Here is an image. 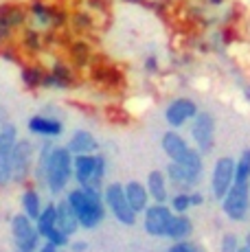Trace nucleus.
Segmentation results:
<instances>
[{
  "label": "nucleus",
  "instance_id": "nucleus-33",
  "mask_svg": "<svg viewBox=\"0 0 250 252\" xmlns=\"http://www.w3.org/2000/svg\"><path fill=\"white\" fill-rule=\"evenodd\" d=\"M84 250H86L84 244H75V252H84Z\"/></svg>",
  "mask_w": 250,
  "mask_h": 252
},
{
  "label": "nucleus",
  "instance_id": "nucleus-23",
  "mask_svg": "<svg viewBox=\"0 0 250 252\" xmlns=\"http://www.w3.org/2000/svg\"><path fill=\"white\" fill-rule=\"evenodd\" d=\"M233 182H250V149H246L235 164Z\"/></svg>",
  "mask_w": 250,
  "mask_h": 252
},
{
  "label": "nucleus",
  "instance_id": "nucleus-31",
  "mask_svg": "<svg viewBox=\"0 0 250 252\" xmlns=\"http://www.w3.org/2000/svg\"><path fill=\"white\" fill-rule=\"evenodd\" d=\"M202 202H204V197H202L200 193H193V195H189V204L191 206H200Z\"/></svg>",
  "mask_w": 250,
  "mask_h": 252
},
{
  "label": "nucleus",
  "instance_id": "nucleus-2",
  "mask_svg": "<svg viewBox=\"0 0 250 252\" xmlns=\"http://www.w3.org/2000/svg\"><path fill=\"white\" fill-rule=\"evenodd\" d=\"M70 171H73V158H70L68 149H64V147L51 149L49 160H46V167H44V176L53 193H60L66 187Z\"/></svg>",
  "mask_w": 250,
  "mask_h": 252
},
{
  "label": "nucleus",
  "instance_id": "nucleus-28",
  "mask_svg": "<svg viewBox=\"0 0 250 252\" xmlns=\"http://www.w3.org/2000/svg\"><path fill=\"white\" fill-rule=\"evenodd\" d=\"M222 252H237V237L226 235L222 241Z\"/></svg>",
  "mask_w": 250,
  "mask_h": 252
},
{
  "label": "nucleus",
  "instance_id": "nucleus-16",
  "mask_svg": "<svg viewBox=\"0 0 250 252\" xmlns=\"http://www.w3.org/2000/svg\"><path fill=\"white\" fill-rule=\"evenodd\" d=\"M29 129L40 136H57L62 134V123L55 119H46V116H33L29 121Z\"/></svg>",
  "mask_w": 250,
  "mask_h": 252
},
{
  "label": "nucleus",
  "instance_id": "nucleus-5",
  "mask_svg": "<svg viewBox=\"0 0 250 252\" xmlns=\"http://www.w3.org/2000/svg\"><path fill=\"white\" fill-rule=\"evenodd\" d=\"M31 158H33V152H31V143L27 140H18L13 145L11 154H9V169H11V180H25L27 173H29V167H31Z\"/></svg>",
  "mask_w": 250,
  "mask_h": 252
},
{
  "label": "nucleus",
  "instance_id": "nucleus-12",
  "mask_svg": "<svg viewBox=\"0 0 250 252\" xmlns=\"http://www.w3.org/2000/svg\"><path fill=\"white\" fill-rule=\"evenodd\" d=\"M25 13L20 7H11V4H2L0 7V40H7L11 29L22 22Z\"/></svg>",
  "mask_w": 250,
  "mask_h": 252
},
{
  "label": "nucleus",
  "instance_id": "nucleus-29",
  "mask_svg": "<svg viewBox=\"0 0 250 252\" xmlns=\"http://www.w3.org/2000/svg\"><path fill=\"white\" fill-rule=\"evenodd\" d=\"M189 206H191L189 204V195H176L174 197V208L178 213H185Z\"/></svg>",
  "mask_w": 250,
  "mask_h": 252
},
{
  "label": "nucleus",
  "instance_id": "nucleus-36",
  "mask_svg": "<svg viewBox=\"0 0 250 252\" xmlns=\"http://www.w3.org/2000/svg\"><path fill=\"white\" fill-rule=\"evenodd\" d=\"M211 2H222V0H211Z\"/></svg>",
  "mask_w": 250,
  "mask_h": 252
},
{
  "label": "nucleus",
  "instance_id": "nucleus-19",
  "mask_svg": "<svg viewBox=\"0 0 250 252\" xmlns=\"http://www.w3.org/2000/svg\"><path fill=\"white\" fill-rule=\"evenodd\" d=\"M167 237L171 239H185V237L191 235V220L187 215H178V217H171L169 226H167Z\"/></svg>",
  "mask_w": 250,
  "mask_h": 252
},
{
  "label": "nucleus",
  "instance_id": "nucleus-13",
  "mask_svg": "<svg viewBox=\"0 0 250 252\" xmlns=\"http://www.w3.org/2000/svg\"><path fill=\"white\" fill-rule=\"evenodd\" d=\"M66 149H68V154H77V156H93V152L97 149V140L88 132H75Z\"/></svg>",
  "mask_w": 250,
  "mask_h": 252
},
{
  "label": "nucleus",
  "instance_id": "nucleus-1",
  "mask_svg": "<svg viewBox=\"0 0 250 252\" xmlns=\"http://www.w3.org/2000/svg\"><path fill=\"white\" fill-rule=\"evenodd\" d=\"M73 208V213L77 215V221L84 228H94L101 220H103V204H101V197H93L88 193H84L81 189H77L68 195L66 200Z\"/></svg>",
  "mask_w": 250,
  "mask_h": 252
},
{
  "label": "nucleus",
  "instance_id": "nucleus-35",
  "mask_svg": "<svg viewBox=\"0 0 250 252\" xmlns=\"http://www.w3.org/2000/svg\"><path fill=\"white\" fill-rule=\"evenodd\" d=\"M237 252H250V250L246 248V246H244V248H237Z\"/></svg>",
  "mask_w": 250,
  "mask_h": 252
},
{
  "label": "nucleus",
  "instance_id": "nucleus-6",
  "mask_svg": "<svg viewBox=\"0 0 250 252\" xmlns=\"http://www.w3.org/2000/svg\"><path fill=\"white\" fill-rule=\"evenodd\" d=\"M11 230H13V239H16V246L18 250H29L33 252L37 246V230L35 226L31 224L27 215H16L11 220Z\"/></svg>",
  "mask_w": 250,
  "mask_h": 252
},
{
  "label": "nucleus",
  "instance_id": "nucleus-25",
  "mask_svg": "<svg viewBox=\"0 0 250 252\" xmlns=\"http://www.w3.org/2000/svg\"><path fill=\"white\" fill-rule=\"evenodd\" d=\"M44 239H46V244L55 246V248H62V246L68 244V237H66L62 230H57V228H53V230L49 232V235L44 237Z\"/></svg>",
  "mask_w": 250,
  "mask_h": 252
},
{
  "label": "nucleus",
  "instance_id": "nucleus-9",
  "mask_svg": "<svg viewBox=\"0 0 250 252\" xmlns=\"http://www.w3.org/2000/svg\"><path fill=\"white\" fill-rule=\"evenodd\" d=\"M171 211L162 204H156L152 208L145 211V230L150 235H165L167 232V226L171 221Z\"/></svg>",
  "mask_w": 250,
  "mask_h": 252
},
{
  "label": "nucleus",
  "instance_id": "nucleus-18",
  "mask_svg": "<svg viewBox=\"0 0 250 252\" xmlns=\"http://www.w3.org/2000/svg\"><path fill=\"white\" fill-rule=\"evenodd\" d=\"M167 176L171 178V182L178 184V187H193L195 180H198V176H193L191 171H187L182 164H178V162H171L169 167H167Z\"/></svg>",
  "mask_w": 250,
  "mask_h": 252
},
{
  "label": "nucleus",
  "instance_id": "nucleus-3",
  "mask_svg": "<svg viewBox=\"0 0 250 252\" xmlns=\"http://www.w3.org/2000/svg\"><path fill=\"white\" fill-rule=\"evenodd\" d=\"M248 197H250V182H233L224 195V213L230 220L239 221L246 217L248 211Z\"/></svg>",
  "mask_w": 250,
  "mask_h": 252
},
{
  "label": "nucleus",
  "instance_id": "nucleus-37",
  "mask_svg": "<svg viewBox=\"0 0 250 252\" xmlns=\"http://www.w3.org/2000/svg\"><path fill=\"white\" fill-rule=\"evenodd\" d=\"M18 252H29V250H18Z\"/></svg>",
  "mask_w": 250,
  "mask_h": 252
},
{
  "label": "nucleus",
  "instance_id": "nucleus-4",
  "mask_svg": "<svg viewBox=\"0 0 250 252\" xmlns=\"http://www.w3.org/2000/svg\"><path fill=\"white\" fill-rule=\"evenodd\" d=\"M105 202L110 204L112 208L114 217H117L121 224L125 226H132L134 220H136V213L129 208L127 200H125V193H123V187L121 184H110L108 189H105Z\"/></svg>",
  "mask_w": 250,
  "mask_h": 252
},
{
  "label": "nucleus",
  "instance_id": "nucleus-17",
  "mask_svg": "<svg viewBox=\"0 0 250 252\" xmlns=\"http://www.w3.org/2000/svg\"><path fill=\"white\" fill-rule=\"evenodd\" d=\"M147 187H150V195L154 200L158 202V204H165L167 202V182H165V176H162V171H150V176H147Z\"/></svg>",
  "mask_w": 250,
  "mask_h": 252
},
{
  "label": "nucleus",
  "instance_id": "nucleus-8",
  "mask_svg": "<svg viewBox=\"0 0 250 252\" xmlns=\"http://www.w3.org/2000/svg\"><path fill=\"white\" fill-rule=\"evenodd\" d=\"M235 176V160L233 158H219L215 162V171H213V195L218 200H224L226 191L233 184Z\"/></svg>",
  "mask_w": 250,
  "mask_h": 252
},
{
  "label": "nucleus",
  "instance_id": "nucleus-14",
  "mask_svg": "<svg viewBox=\"0 0 250 252\" xmlns=\"http://www.w3.org/2000/svg\"><path fill=\"white\" fill-rule=\"evenodd\" d=\"M123 193H125V200H127L129 208L134 213L138 211H145V204H147V189L143 187L141 182L132 180L127 187H123Z\"/></svg>",
  "mask_w": 250,
  "mask_h": 252
},
{
  "label": "nucleus",
  "instance_id": "nucleus-22",
  "mask_svg": "<svg viewBox=\"0 0 250 252\" xmlns=\"http://www.w3.org/2000/svg\"><path fill=\"white\" fill-rule=\"evenodd\" d=\"M22 206H25V215L29 220H37L40 217V197H37V193L33 191V189H29L25 191V195H22Z\"/></svg>",
  "mask_w": 250,
  "mask_h": 252
},
{
  "label": "nucleus",
  "instance_id": "nucleus-7",
  "mask_svg": "<svg viewBox=\"0 0 250 252\" xmlns=\"http://www.w3.org/2000/svg\"><path fill=\"white\" fill-rule=\"evenodd\" d=\"M213 132H215V121L209 112L195 114L193 127H191V134H193V140L198 143V149L202 154L211 152L213 147Z\"/></svg>",
  "mask_w": 250,
  "mask_h": 252
},
{
  "label": "nucleus",
  "instance_id": "nucleus-32",
  "mask_svg": "<svg viewBox=\"0 0 250 252\" xmlns=\"http://www.w3.org/2000/svg\"><path fill=\"white\" fill-rule=\"evenodd\" d=\"M40 252H57V248H55V246H51V244H44Z\"/></svg>",
  "mask_w": 250,
  "mask_h": 252
},
{
  "label": "nucleus",
  "instance_id": "nucleus-24",
  "mask_svg": "<svg viewBox=\"0 0 250 252\" xmlns=\"http://www.w3.org/2000/svg\"><path fill=\"white\" fill-rule=\"evenodd\" d=\"M178 164H182V167H185L187 171H191L193 176H200V171H202V156L198 152H193V149H189V152L185 154V158H182Z\"/></svg>",
  "mask_w": 250,
  "mask_h": 252
},
{
  "label": "nucleus",
  "instance_id": "nucleus-30",
  "mask_svg": "<svg viewBox=\"0 0 250 252\" xmlns=\"http://www.w3.org/2000/svg\"><path fill=\"white\" fill-rule=\"evenodd\" d=\"M169 252H198V250H195L191 244H185V241H178L176 246H171V248H169Z\"/></svg>",
  "mask_w": 250,
  "mask_h": 252
},
{
  "label": "nucleus",
  "instance_id": "nucleus-11",
  "mask_svg": "<svg viewBox=\"0 0 250 252\" xmlns=\"http://www.w3.org/2000/svg\"><path fill=\"white\" fill-rule=\"evenodd\" d=\"M55 228L62 230L66 237L73 235V232L79 228V221H77V215L73 213L68 202H60L55 204Z\"/></svg>",
  "mask_w": 250,
  "mask_h": 252
},
{
  "label": "nucleus",
  "instance_id": "nucleus-15",
  "mask_svg": "<svg viewBox=\"0 0 250 252\" xmlns=\"http://www.w3.org/2000/svg\"><path fill=\"white\" fill-rule=\"evenodd\" d=\"M162 149H165V154L171 158L174 162H180L182 158H185V154L189 152V147H187L185 138L178 136L176 132H167L165 136H162Z\"/></svg>",
  "mask_w": 250,
  "mask_h": 252
},
{
  "label": "nucleus",
  "instance_id": "nucleus-20",
  "mask_svg": "<svg viewBox=\"0 0 250 252\" xmlns=\"http://www.w3.org/2000/svg\"><path fill=\"white\" fill-rule=\"evenodd\" d=\"M16 125H4L2 129H0V158H9V154H11L13 145L18 143L16 138Z\"/></svg>",
  "mask_w": 250,
  "mask_h": 252
},
{
  "label": "nucleus",
  "instance_id": "nucleus-34",
  "mask_svg": "<svg viewBox=\"0 0 250 252\" xmlns=\"http://www.w3.org/2000/svg\"><path fill=\"white\" fill-rule=\"evenodd\" d=\"M246 248L250 250V232H248V237H246Z\"/></svg>",
  "mask_w": 250,
  "mask_h": 252
},
{
  "label": "nucleus",
  "instance_id": "nucleus-27",
  "mask_svg": "<svg viewBox=\"0 0 250 252\" xmlns=\"http://www.w3.org/2000/svg\"><path fill=\"white\" fill-rule=\"evenodd\" d=\"M11 180V169H9V158H0V187Z\"/></svg>",
  "mask_w": 250,
  "mask_h": 252
},
{
  "label": "nucleus",
  "instance_id": "nucleus-10",
  "mask_svg": "<svg viewBox=\"0 0 250 252\" xmlns=\"http://www.w3.org/2000/svg\"><path fill=\"white\" fill-rule=\"evenodd\" d=\"M195 114H198V108H195V103L191 99H176L174 103L167 108L165 119L169 125L180 127V125H185V121H189L191 116H195Z\"/></svg>",
  "mask_w": 250,
  "mask_h": 252
},
{
  "label": "nucleus",
  "instance_id": "nucleus-26",
  "mask_svg": "<svg viewBox=\"0 0 250 252\" xmlns=\"http://www.w3.org/2000/svg\"><path fill=\"white\" fill-rule=\"evenodd\" d=\"M22 79H25L27 86H37V84H42V75H40L37 70H33V68H27L25 72H22Z\"/></svg>",
  "mask_w": 250,
  "mask_h": 252
},
{
  "label": "nucleus",
  "instance_id": "nucleus-21",
  "mask_svg": "<svg viewBox=\"0 0 250 252\" xmlns=\"http://www.w3.org/2000/svg\"><path fill=\"white\" fill-rule=\"evenodd\" d=\"M53 228H55V204H49V206L44 208V211H40V217H37L35 230H37V235L46 237Z\"/></svg>",
  "mask_w": 250,
  "mask_h": 252
}]
</instances>
